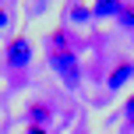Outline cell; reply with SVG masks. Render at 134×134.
Here are the masks:
<instances>
[{
	"mask_svg": "<svg viewBox=\"0 0 134 134\" xmlns=\"http://www.w3.org/2000/svg\"><path fill=\"white\" fill-rule=\"evenodd\" d=\"M124 124H127V127H134V95L124 102Z\"/></svg>",
	"mask_w": 134,
	"mask_h": 134,
	"instance_id": "obj_8",
	"label": "cell"
},
{
	"mask_svg": "<svg viewBox=\"0 0 134 134\" xmlns=\"http://www.w3.org/2000/svg\"><path fill=\"white\" fill-rule=\"evenodd\" d=\"M49 116H53V109H49L46 102H32V106H28V124H39V127H46Z\"/></svg>",
	"mask_w": 134,
	"mask_h": 134,
	"instance_id": "obj_6",
	"label": "cell"
},
{
	"mask_svg": "<svg viewBox=\"0 0 134 134\" xmlns=\"http://www.w3.org/2000/svg\"><path fill=\"white\" fill-rule=\"evenodd\" d=\"M28 64H32V42H28V35H14L7 42V67L25 71Z\"/></svg>",
	"mask_w": 134,
	"mask_h": 134,
	"instance_id": "obj_2",
	"label": "cell"
},
{
	"mask_svg": "<svg viewBox=\"0 0 134 134\" xmlns=\"http://www.w3.org/2000/svg\"><path fill=\"white\" fill-rule=\"evenodd\" d=\"M49 64H53V71L60 74V81L67 88L81 85V60H78V53H74L71 46H57L53 53H49Z\"/></svg>",
	"mask_w": 134,
	"mask_h": 134,
	"instance_id": "obj_1",
	"label": "cell"
},
{
	"mask_svg": "<svg viewBox=\"0 0 134 134\" xmlns=\"http://www.w3.org/2000/svg\"><path fill=\"white\" fill-rule=\"evenodd\" d=\"M127 81H134V60H120L113 71L106 74V88L109 92H124Z\"/></svg>",
	"mask_w": 134,
	"mask_h": 134,
	"instance_id": "obj_3",
	"label": "cell"
},
{
	"mask_svg": "<svg viewBox=\"0 0 134 134\" xmlns=\"http://www.w3.org/2000/svg\"><path fill=\"white\" fill-rule=\"evenodd\" d=\"M120 11H124V4L120 0H99V4H92V18H120Z\"/></svg>",
	"mask_w": 134,
	"mask_h": 134,
	"instance_id": "obj_4",
	"label": "cell"
},
{
	"mask_svg": "<svg viewBox=\"0 0 134 134\" xmlns=\"http://www.w3.org/2000/svg\"><path fill=\"white\" fill-rule=\"evenodd\" d=\"M67 21H71V25H88V21H92V7L88 4H71L67 7Z\"/></svg>",
	"mask_w": 134,
	"mask_h": 134,
	"instance_id": "obj_5",
	"label": "cell"
},
{
	"mask_svg": "<svg viewBox=\"0 0 134 134\" xmlns=\"http://www.w3.org/2000/svg\"><path fill=\"white\" fill-rule=\"evenodd\" d=\"M7 21H11V14H7V11H4V7H0V28H4V25H7Z\"/></svg>",
	"mask_w": 134,
	"mask_h": 134,
	"instance_id": "obj_10",
	"label": "cell"
},
{
	"mask_svg": "<svg viewBox=\"0 0 134 134\" xmlns=\"http://www.w3.org/2000/svg\"><path fill=\"white\" fill-rule=\"evenodd\" d=\"M120 25H124V28H134V4H124V11H120Z\"/></svg>",
	"mask_w": 134,
	"mask_h": 134,
	"instance_id": "obj_7",
	"label": "cell"
},
{
	"mask_svg": "<svg viewBox=\"0 0 134 134\" xmlns=\"http://www.w3.org/2000/svg\"><path fill=\"white\" fill-rule=\"evenodd\" d=\"M25 134H49V131H46V127H39V124H28V131H25Z\"/></svg>",
	"mask_w": 134,
	"mask_h": 134,
	"instance_id": "obj_9",
	"label": "cell"
}]
</instances>
